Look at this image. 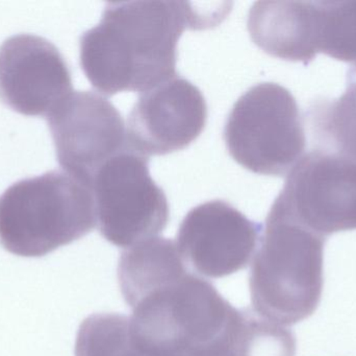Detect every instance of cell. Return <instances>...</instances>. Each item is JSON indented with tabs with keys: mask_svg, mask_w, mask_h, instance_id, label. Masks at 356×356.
Here are the masks:
<instances>
[{
	"mask_svg": "<svg viewBox=\"0 0 356 356\" xmlns=\"http://www.w3.org/2000/svg\"><path fill=\"white\" fill-rule=\"evenodd\" d=\"M224 140L230 156L244 169L275 177L290 173L307 146L296 100L275 83L253 86L236 100Z\"/></svg>",
	"mask_w": 356,
	"mask_h": 356,
	"instance_id": "5",
	"label": "cell"
},
{
	"mask_svg": "<svg viewBox=\"0 0 356 356\" xmlns=\"http://www.w3.org/2000/svg\"><path fill=\"white\" fill-rule=\"evenodd\" d=\"M312 132L322 150L356 162V81L350 82L341 98L319 100L309 110Z\"/></svg>",
	"mask_w": 356,
	"mask_h": 356,
	"instance_id": "13",
	"label": "cell"
},
{
	"mask_svg": "<svg viewBox=\"0 0 356 356\" xmlns=\"http://www.w3.org/2000/svg\"><path fill=\"white\" fill-rule=\"evenodd\" d=\"M326 240L290 217L269 211L249 274L255 313L284 326L314 315L323 292Z\"/></svg>",
	"mask_w": 356,
	"mask_h": 356,
	"instance_id": "3",
	"label": "cell"
},
{
	"mask_svg": "<svg viewBox=\"0 0 356 356\" xmlns=\"http://www.w3.org/2000/svg\"><path fill=\"white\" fill-rule=\"evenodd\" d=\"M270 210L326 238L356 230L355 161L322 150L305 155Z\"/></svg>",
	"mask_w": 356,
	"mask_h": 356,
	"instance_id": "7",
	"label": "cell"
},
{
	"mask_svg": "<svg viewBox=\"0 0 356 356\" xmlns=\"http://www.w3.org/2000/svg\"><path fill=\"white\" fill-rule=\"evenodd\" d=\"M259 224L229 203L215 200L188 211L177 232L184 263L200 275L223 278L246 269L261 240Z\"/></svg>",
	"mask_w": 356,
	"mask_h": 356,
	"instance_id": "9",
	"label": "cell"
},
{
	"mask_svg": "<svg viewBox=\"0 0 356 356\" xmlns=\"http://www.w3.org/2000/svg\"><path fill=\"white\" fill-rule=\"evenodd\" d=\"M175 244L136 255L119 275L145 356H238L244 309L191 273Z\"/></svg>",
	"mask_w": 356,
	"mask_h": 356,
	"instance_id": "1",
	"label": "cell"
},
{
	"mask_svg": "<svg viewBox=\"0 0 356 356\" xmlns=\"http://www.w3.org/2000/svg\"><path fill=\"white\" fill-rule=\"evenodd\" d=\"M72 92L70 69L51 42L19 33L0 46V100L13 110L48 117Z\"/></svg>",
	"mask_w": 356,
	"mask_h": 356,
	"instance_id": "10",
	"label": "cell"
},
{
	"mask_svg": "<svg viewBox=\"0 0 356 356\" xmlns=\"http://www.w3.org/2000/svg\"><path fill=\"white\" fill-rule=\"evenodd\" d=\"M298 15L297 62L322 52L356 70V1H298Z\"/></svg>",
	"mask_w": 356,
	"mask_h": 356,
	"instance_id": "12",
	"label": "cell"
},
{
	"mask_svg": "<svg viewBox=\"0 0 356 356\" xmlns=\"http://www.w3.org/2000/svg\"><path fill=\"white\" fill-rule=\"evenodd\" d=\"M96 226L91 188L67 173L21 180L0 196V244L17 256H45Z\"/></svg>",
	"mask_w": 356,
	"mask_h": 356,
	"instance_id": "4",
	"label": "cell"
},
{
	"mask_svg": "<svg viewBox=\"0 0 356 356\" xmlns=\"http://www.w3.org/2000/svg\"><path fill=\"white\" fill-rule=\"evenodd\" d=\"M75 356L145 355L134 334L131 318L119 314H96L79 326Z\"/></svg>",
	"mask_w": 356,
	"mask_h": 356,
	"instance_id": "14",
	"label": "cell"
},
{
	"mask_svg": "<svg viewBox=\"0 0 356 356\" xmlns=\"http://www.w3.org/2000/svg\"><path fill=\"white\" fill-rule=\"evenodd\" d=\"M47 121L60 167L90 188L106 161L131 148L120 113L94 92L73 91Z\"/></svg>",
	"mask_w": 356,
	"mask_h": 356,
	"instance_id": "8",
	"label": "cell"
},
{
	"mask_svg": "<svg viewBox=\"0 0 356 356\" xmlns=\"http://www.w3.org/2000/svg\"><path fill=\"white\" fill-rule=\"evenodd\" d=\"M207 121L200 90L186 79L173 77L141 94L127 121V141L146 158L171 154L195 141Z\"/></svg>",
	"mask_w": 356,
	"mask_h": 356,
	"instance_id": "11",
	"label": "cell"
},
{
	"mask_svg": "<svg viewBox=\"0 0 356 356\" xmlns=\"http://www.w3.org/2000/svg\"><path fill=\"white\" fill-rule=\"evenodd\" d=\"M244 313L238 356H296V338L292 330L251 309H245Z\"/></svg>",
	"mask_w": 356,
	"mask_h": 356,
	"instance_id": "15",
	"label": "cell"
},
{
	"mask_svg": "<svg viewBox=\"0 0 356 356\" xmlns=\"http://www.w3.org/2000/svg\"><path fill=\"white\" fill-rule=\"evenodd\" d=\"M186 1L108 2L81 38V65L104 95L146 92L177 77V43L186 29L221 21Z\"/></svg>",
	"mask_w": 356,
	"mask_h": 356,
	"instance_id": "2",
	"label": "cell"
},
{
	"mask_svg": "<svg viewBox=\"0 0 356 356\" xmlns=\"http://www.w3.org/2000/svg\"><path fill=\"white\" fill-rule=\"evenodd\" d=\"M102 235L119 248L149 240L168 225V200L154 181L148 158L131 148L104 163L91 184Z\"/></svg>",
	"mask_w": 356,
	"mask_h": 356,
	"instance_id": "6",
	"label": "cell"
}]
</instances>
